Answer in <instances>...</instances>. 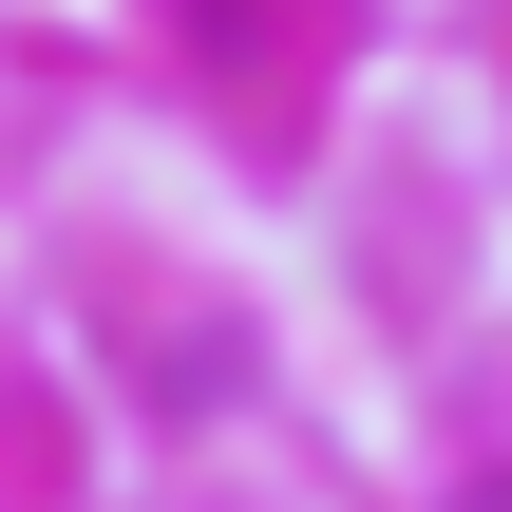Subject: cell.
I'll use <instances>...</instances> for the list:
<instances>
[{"label": "cell", "mask_w": 512, "mask_h": 512, "mask_svg": "<svg viewBox=\"0 0 512 512\" xmlns=\"http://www.w3.org/2000/svg\"><path fill=\"white\" fill-rule=\"evenodd\" d=\"M456 512H512V475H475V494H456Z\"/></svg>", "instance_id": "1"}]
</instances>
